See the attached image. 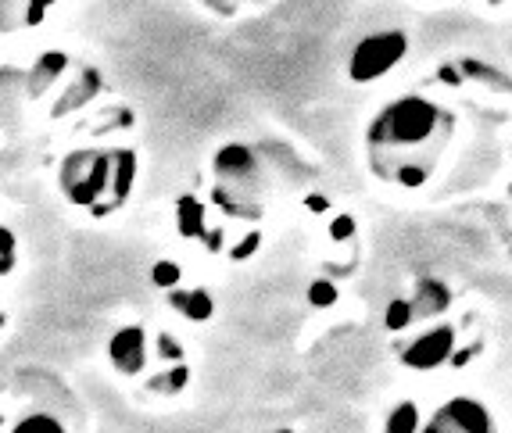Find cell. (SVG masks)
Returning a JSON list of instances; mask_svg holds the SVG:
<instances>
[{
  "instance_id": "1",
  "label": "cell",
  "mask_w": 512,
  "mask_h": 433,
  "mask_svg": "<svg viewBox=\"0 0 512 433\" xmlns=\"http://www.w3.org/2000/svg\"><path fill=\"white\" fill-rule=\"evenodd\" d=\"M452 133V119L444 115L437 104L423 101V97H405L384 108L369 126V154L384 158V154L398 151V147H441Z\"/></svg>"
},
{
  "instance_id": "2",
  "label": "cell",
  "mask_w": 512,
  "mask_h": 433,
  "mask_svg": "<svg viewBox=\"0 0 512 433\" xmlns=\"http://www.w3.org/2000/svg\"><path fill=\"white\" fill-rule=\"evenodd\" d=\"M409 54V36L398 33V29H387V33H373L351 51L348 61V76L355 83H373V79L387 76L398 61Z\"/></svg>"
},
{
  "instance_id": "3",
  "label": "cell",
  "mask_w": 512,
  "mask_h": 433,
  "mask_svg": "<svg viewBox=\"0 0 512 433\" xmlns=\"http://www.w3.org/2000/svg\"><path fill=\"white\" fill-rule=\"evenodd\" d=\"M111 179V154L101 151H72L61 165V190L72 197L76 204L90 208L97 204L101 190Z\"/></svg>"
},
{
  "instance_id": "4",
  "label": "cell",
  "mask_w": 512,
  "mask_h": 433,
  "mask_svg": "<svg viewBox=\"0 0 512 433\" xmlns=\"http://www.w3.org/2000/svg\"><path fill=\"white\" fill-rule=\"evenodd\" d=\"M455 348V330L452 326H434L427 330L419 340H412L409 348L402 351V362L409 369H419V373H430V369L444 366L448 355Z\"/></svg>"
},
{
  "instance_id": "5",
  "label": "cell",
  "mask_w": 512,
  "mask_h": 433,
  "mask_svg": "<svg viewBox=\"0 0 512 433\" xmlns=\"http://www.w3.org/2000/svg\"><path fill=\"white\" fill-rule=\"evenodd\" d=\"M108 358L119 376H140L147 369V330L144 326H122L108 340Z\"/></svg>"
},
{
  "instance_id": "6",
  "label": "cell",
  "mask_w": 512,
  "mask_h": 433,
  "mask_svg": "<svg viewBox=\"0 0 512 433\" xmlns=\"http://www.w3.org/2000/svg\"><path fill=\"white\" fill-rule=\"evenodd\" d=\"M212 169H215V176H219L222 187H230V183H233L237 190H244V187H251V183L258 179L255 154H251L244 144H226V147H219Z\"/></svg>"
},
{
  "instance_id": "7",
  "label": "cell",
  "mask_w": 512,
  "mask_h": 433,
  "mask_svg": "<svg viewBox=\"0 0 512 433\" xmlns=\"http://www.w3.org/2000/svg\"><path fill=\"white\" fill-rule=\"evenodd\" d=\"M169 305L176 308V312L183 315V319H190V323H208L215 312V301L208 290H169Z\"/></svg>"
},
{
  "instance_id": "8",
  "label": "cell",
  "mask_w": 512,
  "mask_h": 433,
  "mask_svg": "<svg viewBox=\"0 0 512 433\" xmlns=\"http://www.w3.org/2000/svg\"><path fill=\"white\" fill-rule=\"evenodd\" d=\"M133 179H137V154L122 147V151H111V179L108 187L115 194V204H122L133 190Z\"/></svg>"
},
{
  "instance_id": "9",
  "label": "cell",
  "mask_w": 512,
  "mask_h": 433,
  "mask_svg": "<svg viewBox=\"0 0 512 433\" xmlns=\"http://www.w3.org/2000/svg\"><path fill=\"white\" fill-rule=\"evenodd\" d=\"M448 301H452L448 287L437 280H427V283H419L416 298H412L409 305H412V315H416V319H434V315H441L444 308H448Z\"/></svg>"
},
{
  "instance_id": "10",
  "label": "cell",
  "mask_w": 512,
  "mask_h": 433,
  "mask_svg": "<svg viewBox=\"0 0 512 433\" xmlns=\"http://www.w3.org/2000/svg\"><path fill=\"white\" fill-rule=\"evenodd\" d=\"M176 230H180L187 240L205 233V204L197 201V197L187 194L176 201Z\"/></svg>"
},
{
  "instance_id": "11",
  "label": "cell",
  "mask_w": 512,
  "mask_h": 433,
  "mask_svg": "<svg viewBox=\"0 0 512 433\" xmlns=\"http://www.w3.org/2000/svg\"><path fill=\"white\" fill-rule=\"evenodd\" d=\"M61 68H65V54H43V58L36 61L33 76H29V86H36V94H43V90L61 76Z\"/></svg>"
},
{
  "instance_id": "12",
  "label": "cell",
  "mask_w": 512,
  "mask_h": 433,
  "mask_svg": "<svg viewBox=\"0 0 512 433\" xmlns=\"http://www.w3.org/2000/svg\"><path fill=\"white\" fill-rule=\"evenodd\" d=\"M384 433H419V408L412 405V401L394 405L384 423Z\"/></svg>"
},
{
  "instance_id": "13",
  "label": "cell",
  "mask_w": 512,
  "mask_h": 433,
  "mask_svg": "<svg viewBox=\"0 0 512 433\" xmlns=\"http://www.w3.org/2000/svg\"><path fill=\"white\" fill-rule=\"evenodd\" d=\"M8 433H69V430H65L54 416H47V412H33V416H26L22 423L11 426Z\"/></svg>"
},
{
  "instance_id": "14",
  "label": "cell",
  "mask_w": 512,
  "mask_h": 433,
  "mask_svg": "<svg viewBox=\"0 0 512 433\" xmlns=\"http://www.w3.org/2000/svg\"><path fill=\"white\" fill-rule=\"evenodd\" d=\"M384 319H387V330H391V333H398V330H405V326L416 323V315H412V305L405 298L391 301V305H387V312H384Z\"/></svg>"
},
{
  "instance_id": "15",
  "label": "cell",
  "mask_w": 512,
  "mask_h": 433,
  "mask_svg": "<svg viewBox=\"0 0 512 433\" xmlns=\"http://www.w3.org/2000/svg\"><path fill=\"white\" fill-rule=\"evenodd\" d=\"M151 283L158 290H176V283H180V265L176 262H154L151 265Z\"/></svg>"
},
{
  "instance_id": "16",
  "label": "cell",
  "mask_w": 512,
  "mask_h": 433,
  "mask_svg": "<svg viewBox=\"0 0 512 433\" xmlns=\"http://www.w3.org/2000/svg\"><path fill=\"white\" fill-rule=\"evenodd\" d=\"M187 366H180V369H172V373H165V380H151L147 387L151 391H158V394H176V391H183L187 387Z\"/></svg>"
},
{
  "instance_id": "17",
  "label": "cell",
  "mask_w": 512,
  "mask_h": 433,
  "mask_svg": "<svg viewBox=\"0 0 512 433\" xmlns=\"http://www.w3.org/2000/svg\"><path fill=\"white\" fill-rule=\"evenodd\" d=\"M337 298H341V294H337V287H333L330 280H316V283H312V287H308V301H312V305H316V308H330V305H337Z\"/></svg>"
},
{
  "instance_id": "18",
  "label": "cell",
  "mask_w": 512,
  "mask_h": 433,
  "mask_svg": "<svg viewBox=\"0 0 512 433\" xmlns=\"http://www.w3.org/2000/svg\"><path fill=\"white\" fill-rule=\"evenodd\" d=\"M258 247H262V233H248V237L240 240L237 247H230V258H233V262H248Z\"/></svg>"
},
{
  "instance_id": "19",
  "label": "cell",
  "mask_w": 512,
  "mask_h": 433,
  "mask_svg": "<svg viewBox=\"0 0 512 433\" xmlns=\"http://www.w3.org/2000/svg\"><path fill=\"white\" fill-rule=\"evenodd\" d=\"M158 344H162V358H183L180 351V340H172V333H158Z\"/></svg>"
},
{
  "instance_id": "20",
  "label": "cell",
  "mask_w": 512,
  "mask_h": 433,
  "mask_svg": "<svg viewBox=\"0 0 512 433\" xmlns=\"http://www.w3.org/2000/svg\"><path fill=\"white\" fill-rule=\"evenodd\" d=\"M351 230H355V219H351V215H341V219L333 222V237H337V240L351 237Z\"/></svg>"
},
{
  "instance_id": "21",
  "label": "cell",
  "mask_w": 512,
  "mask_h": 433,
  "mask_svg": "<svg viewBox=\"0 0 512 433\" xmlns=\"http://www.w3.org/2000/svg\"><path fill=\"white\" fill-rule=\"evenodd\" d=\"M0 255H15V233L8 226H0Z\"/></svg>"
},
{
  "instance_id": "22",
  "label": "cell",
  "mask_w": 512,
  "mask_h": 433,
  "mask_svg": "<svg viewBox=\"0 0 512 433\" xmlns=\"http://www.w3.org/2000/svg\"><path fill=\"white\" fill-rule=\"evenodd\" d=\"M15 269V255H0V276H8Z\"/></svg>"
},
{
  "instance_id": "23",
  "label": "cell",
  "mask_w": 512,
  "mask_h": 433,
  "mask_svg": "<svg viewBox=\"0 0 512 433\" xmlns=\"http://www.w3.org/2000/svg\"><path fill=\"white\" fill-rule=\"evenodd\" d=\"M0 433H4V416H0Z\"/></svg>"
},
{
  "instance_id": "24",
  "label": "cell",
  "mask_w": 512,
  "mask_h": 433,
  "mask_svg": "<svg viewBox=\"0 0 512 433\" xmlns=\"http://www.w3.org/2000/svg\"><path fill=\"white\" fill-rule=\"evenodd\" d=\"M0 326H4V315H0Z\"/></svg>"
},
{
  "instance_id": "25",
  "label": "cell",
  "mask_w": 512,
  "mask_h": 433,
  "mask_svg": "<svg viewBox=\"0 0 512 433\" xmlns=\"http://www.w3.org/2000/svg\"><path fill=\"white\" fill-rule=\"evenodd\" d=\"M491 4H502V0H491Z\"/></svg>"
},
{
  "instance_id": "26",
  "label": "cell",
  "mask_w": 512,
  "mask_h": 433,
  "mask_svg": "<svg viewBox=\"0 0 512 433\" xmlns=\"http://www.w3.org/2000/svg\"><path fill=\"white\" fill-rule=\"evenodd\" d=\"M280 433H294V430H280Z\"/></svg>"
}]
</instances>
